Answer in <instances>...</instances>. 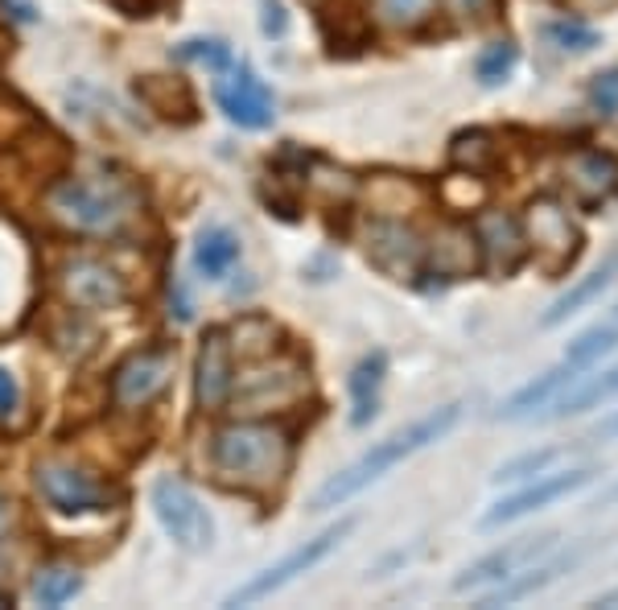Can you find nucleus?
<instances>
[{
  "instance_id": "nucleus-1",
  "label": "nucleus",
  "mask_w": 618,
  "mask_h": 610,
  "mask_svg": "<svg viewBox=\"0 0 618 610\" xmlns=\"http://www.w3.org/2000/svg\"><path fill=\"white\" fill-rule=\"evenodd\" d=\"M294 434L273 421H235L223 425L211 438V467H215L219 483L235 486L244 495L277 491L294 470Z\"/></svg>"
},
{
  "instance_id": "nucleus-2",
  "label": "nucleus",
  "mask_w": 618,
  "mask_h": 610,
  "mask_svg": "<svg viewBox=\"0 0 618 610\" xmlns=\"http://www.w3.org/2000/svg\"><path fill=\"white\" fill-rule=\"evenodd\" d=\"M458 421H462V405L454 400V405L433 408L429 417H420V421H413L408 429H401V434L384 438L380 446H371L367 454L355 458L351 467H342L339 474H330V479H326V483L313 491L309 512H334V507H342V503H351L359 491H367L371 483H380V479H384L392 467H401V462H408L413 454L429 450L433 441L446 438V434Z\"/></svg>"
},
{
  "instance_id": "nucleus-3",
  "label": "nucleus",
  "mask_w": 618,
  "mask_h": 610,
  "mask_svg": "<svg viewBox=\"0 0 618 610\" xmlns=\"http://www.w3.org/2000/svg\"><path fill=\"white\" fill-rule=\"evenodd\" d=\"M46 206L62 227L78 235H124L137 215V194L108 173H75L50 186Z\"/></svg>"
},
{
  "instance_id": "nucleus-4",
  "label": "nucleus",
  "mask_w": 618,
  "mask_h": 610,
  "mask_svg": "<svg viewBox=\"0 0 618 610\" xmlns=\"http://www.w3.org/2000/svg\"><path fill=\"white\" fill-rule=\"evenodd\" d=\"M520 223H524L528 235V256H536V265L544 268L548 281H561L577 265L582 244H586L582 227L573 223L569 206L553 199V194H541V199L528 203V215Z\"/></svg>"
},
{
  "instance_id": "nucleus-5",
  "label": "nucleus",
  "mask_w": 618,
  "mask_h": 610,
  "mask_svg": "<svg viewBox=\"0 0 618 610\" xmlns=\"http://www.w3.org/2000/svg\"><path fill=\"white\" fill-rule=\"evenodd\" d=\"M38 495L58 516H104L120 503V491L108 479L71 467V462H42L38 467Z\"/></svg>"
},
{
  "instance_id": "nucleus-6",
  "label": "nucleus",
  "mask_w": 618,
  "mask_h": 610,
  "mask_svg": "<svg viewBox=\"0 0 618 610\" xmlns=\"http://www.w3.org/2000/svg\"><path fill=\"white\" fill-rule=\"evenodd\" d=\"M153 516L157 524L166 528L173 545L185 548V553H206L211 541H215V524L206 516L202 500L190 491V483L173 479V474H161L153 483Z\"/></svg>"
},
{
  "instance_id": "nucleus-7",
  "label": "nucleus",
  "mask_w": 618,
  "mask_h": 610,
  "mask_svg": "<svg viewBox=\"0 0 618 610\" xmlns=\"http://www.w3.org/2000/svg\"><path fill=\"white\" fill-rule=\"evenodd\" d=\"M351 528H355V520H339L334 528H326V533H318L313 541H306L301 548H294L289 557H280L277 565H268V569H260L256 578H247L239 590H232V598H227V607H252V602H260V598L277 595V590H285L289 581H297L301 574H309L313 565H322L334 548L351 536Z\"/></svg>"
},
{
  "instance_id": "nucleus-8",
  "label": "nucleus",
  "mask_w": 618,
  "mask_h": 610,
  "mask_svg": "<svg viewBox=\"0 0 618 610\" xmlns=\"http://www.w3.org/2000/svg\"><path fill=\"white\" fill-rule=\"evenodd\" d=\"M594 474H598L594 467H569V470H548L541 479H528V486H520V491H511V495H503V500L494 503L491 512L479 520V528H503V524H515V520L524 516H536L544 507H553V503L577 495L582 486H589Z\"/></svg>"
},
{
  "instance_id": "nucleus-9",
  "label": "nucleus",
  "mask_w": 618,
  "mask_h": 610,
  "mask_svg": "<svg viewBox=\"0 0 618 610\" xmlns=\"http://www.w3.org/2000/svg\"><path fill=\"white\" fill-rule=\"evenodd\" d=\"M173 367H178V346L170 343L140 346V351H132L116 367V376H111V400L120 408H128V413L149 408L161 392L170 388Z\"/></svg>"
},
{
  "instance_id": "nucleus-10",
  "label": "nucleus",
  "mask_w": 618,
  "mask_h": 610,
  "mask_svg": "<svg viewBox=\"0 0 618 610\" xmlns=\"http://www.w3.org/2000/svg\"><path fill=\"white\" fill-rule=\"evenodd\" d=\"M363 252L367 260L392 281H417L425 277V239L408 223L392 215H375L363 232Z\"/></svg>"
},
{
  "instance_id": "nucleus-11",
  "label": "nucleus",
  "mask_w": 618,
  "mask_h": 610,
  "mask_svg": "<svg viewBox=\"0 0 618 610\" xmlns=\"http://www.w3.org/2000/svg\"><path fill=\"white\" fill-rule=\"evenodd\" d=\"M309 392V372L301 360H273L264 355V363L244 379V384H232L235 405L244 413H273V408H289L297 405Z\"/></svg>"
},
{
  "instance_id": "nucleus-12",
  "label": "nucleus",
  "mask_w": 618,
  "mask_h": 610,
  "mask_svg": "<svg viewBox=\"0 0 618 610\" xmlns=\"http://www.w3.org/2000/svg\"><path fill=\"white\" fill-rule=\"evenodd\" d=\"M215 99L223 116L239 128H252V132H260L277 120V95L268 92V83H264L252 63H232L223 71V83L215 87Z\"/></svg>"
},
{
  "instance_id": "nucleus-13",
  "label": "nucleus",
  "mask_w": 618,
  "mask_h": 610,
  "mask_svg": "<svg viewBox=\"0 0 618 610\" xmlns=\"http://www.w3.org/2000/svg\"><path fill=\"white\" fill-rule=\"evenodd\" d=\"M556 548V536L544 533V536H515V541H508V545H499L494 553H487V557H479L475 565H466L462 574L454 578V590L458 595H475V590H491V586H499V581H508L511 574H520V569H528L532 561H541V557H548Z\"/></svg>"
},
{
  "instance_id": "nucleus-14",
  "label": "nucleus",
  "mask_w": 618,
  "mask_h": 610,
  "mask_svg": "<svg viewBox=\"0 0 618 610\" xmlns=\"http://www.w3.org/2000/svg\"><path fill=\"white\" fill-rule=\"evenodd\" d=\"M470 227L479 235L482 268L491 272L494 281H508V277H515V272L532 260V256H528L524 223L515 220V215H508V211H482Z\"/></svg>"
},
{
  "instance_id": "nucleus-15",
  "label": "nucleus",
  "mask_w": 618,
  "mask_h": 610,
  "mask_svg": "<svg viewBox=\"0 0 618 610\" xmlns=\"http://www.w3.org/2000/svg\"><path fill=\"white\" fill-rule=\"evenodd\" d=\"M58 289L62 298L71 301L75 310H116L128 289H124V277L116 268H108L104 260H92V256H78V260H66L58 272Z\"/></svg>"
},
{
  "instance_id": "nucleus-16",
  "label": "nucleus",
  "mask_w": 618,
  "mask_h": 610,
  "mask_svg": "<svg viewBox=\"0 0 618 610\" xmlns=\"http://www.w3.org/2000/svg\"><path fill=\"white\" fill-rule=\"evenodd\" d=\"M235 384V355L227 343V330H206L199 346V363H194V396H199L202 413H223L232 400Z\"/></svg>"
},
{
  "instance_id": "nucleus-17",
  "label": "nucleus",
  "mask_w": 618,
  "mask_h": 610,
  "mask_svg": "<svg viewBox=\"0 0 618 610\" xmlns=\"http://www.w3.org/2000/svg\"><path fill=\"white\" fill-rule=\"evenodd\" d=\"M565 186L582 211H598L618 190V157L606 149H577L565 157Z\"/></svg>"
},
{
  "instance_id": "nucleus-18",
  "label": "nucleus",
  "mask_w": 618,
  "mask_h": 610,
  "mask_svg": "<svg viewBox=\"0 0 618 610\" xmlns=\"http://www.w3.org/2000/svg\"><path fill=\"white\" fill-rule=\"evenodd\" d=\"M482 268L479 235L466 223H441L433 239L425 244V277H446V281H462L470 272Z\"/></svg>"
},
{
  "instance_id": "nucleus-19",
  "label": "nucleus",
  "mask_w": 618,
  "mask_h": 610,
  "mask_svg": "<svg viewBox=\"0 0 618 610\" xmlns=\"http://www.w3.org/2000/svg\"><path fill=\"white\" fill-rule=\"evenodd\" d=\"M577 561H582V548H569V553H556L553 548L548 557H541V561H532L528 569H520V574H511L508 581L491 586V590L479 598V607H511V602H524V598L548 590V586H553L561 574H569Z\"/></svg>"
},
{
  "instance_id": "nucleus-20",
  "label": "nucleus",
  "mask_w": 618,
  "mask_h": 610,
  "mask_svg": "<svg viewBox=\"0 0 618 610\" xmlns=\"http://www.w3.org/2000/svg\"><path fill=\"white\" fill-rule=\"evenodd\" d=\"M582 376H586V367L561 360L556 367H548L544 376H536L520 392H511L508 400H503V408H499V421H528V417H536L541 408H553Z\"/></svg>"
},
{
  "instance_id": "nucleus-21",
  "label": "nucleus",
  "mask_w": 618,
  "mask_h": 610,
  "mask_svg": "<svg viewBox=\"0 0 618 610\" xmlns=\"http://www.w3.org/2000/svg\"><path fill=\"white\" fill-rule=\"evenodd\" d=\"M239 256H244V244H239V235H235L232 227L206 223V227L199 232V244H194V268H199L206 281L232 277V268L239 265Z\"/></svg>"
},
{
  "instance_id": "nucleus-22",
  "label": "nucleus",
  "mask_w": 618,
  "mask_h": 610,
  "mask_svg": "<svg viewBox=\"0 0 618 610\" xmlns=\"http://www.w3.org/2000/svg\"><path fill=\"white\" fill-rule=\"evenodd\" d=\"M615 277H618V256H610L603 268H594L589 277H582V281L573 285L569 293H561V298L548 306V313L541 318V327L548 330V327H561V322H569L573 313H582L586 306H594V301L603 298Z\"/></svg>"
},
{
  "instance_id": "nucleus-23",
  "label": "nucleus",
  "mask_w": 618,
  "mask_h": 610,
  "mask_svg": "<svg viewBox=\"0 0 618 610\" xmlns=\"http://www.w3.org/2000/svg\"><path fill=\"white\" fill-rule=\"evenodd\" d=\"M137 95L145 99V108L157 111V116H166V120H194V92H190V83L178 75H145L137 83Z\"/></svg>"
},
{
  "instance_id": "nucleus-24",
  "label": "nucleus",
  "mask_w": 618,
  "mask_h": 610,
  "mask_svg": "<svg viewBox=\"0 0 618 610\" xmlns=\"http://www.w3.org/2000/svg\"><path fill=\"white\" fill-rule=\"evenodd\" d=\"M387 376V355L384 351H371L355 363L351 372V400H355V413H351V425H367L380 408V388H384Z\"/></svg>"
},
{
  "instance_id": "nucleus-25",
  "label": "nucleus",
  "mask_w": 618,
  "mask_h": 610,
  "mask_svg": "<svg viewBox=\"0 0 618 610\" xmlns=\"http://www.w3.org/2000/svg\"><path fill=\"white\" fill-rule=\"evenodd\" d=\"M449 161L458 173H475V178H487L499 165V145L487 128H466L449 141Z\"/></svg>"
},
{
  "instance_id": "nucleus-26",
  "label": "nucleus",
  "mask_w": 618,
  "mask_h": 610,
  "mask_svg": "<svg viewBox=\"0 0 618 610\" xmlns=\"http://www.w3.org/2000/svg\"><path fill=\"white\" fill-rule=\"evenodd\" d=\"M561 458H569L565 446H548V450H528V454L511 458L491 474V483H528V479H541L548 470H556Z\"/></svg>"
},
{
  "instance_id": "nucleus-27",
  "label": "nucleus",
  "mask_w": 618,
  "mask_h": 610,
  "mask_svg": "<svg viewBox=\"0 0 618 610\" xmlns=\"http://www.w3.org/2000/svg\"><path fill=\"white\" fill-rule=\"evenodd\" d=\"M615 351H618V327L615 322H598V327L586 330L577 343H569L565 360L577 363V367H586V372H594V367H598L606 355H615Z\"/></svg>"
},
{
  "instance_id": "nucleus-28",
  "label": "nucleus",
  "mask_w": 618,
  "mask_h": 610,
  "mask_svg": "<svg viewBox=\"0 0 618 610\" xmlns=\"http://www.w3.org/2000/svg\"><path fill=\"white\" fill-rule=\"evenodd\" d=\"M544 38H548L556 50H565V54H589V50L603 46V33L594 30L589 21H582V17H561V21H553V25L544 30Z\"/></svg>"
},
{
  "instance_id": "nucleus-29",
  "label": "nucleus",
  "mask_w": 618,
  "mask_h": 610,
  "mask_svg": "<svg viewBox=\"0 0 618 610\" xmlns=\"http://www.w3.org/2000/svg\"><path fill=\"white\" fill-rule=\"evenodd\" d=\"M433 9H437V0H375V17L392 30H420Z\"/></svg>"
},
{
  "instance_id": "nucleus-30",
  "label": "nucleus",
  "mask_w": 618,
  "mask_h": 610,
  "mask_svg": "<svg viewBox=\"0 0 618 610\" xmlns=\"http://www.w3.org/2000/svg\"><path fill=\"white\" fill-rule=\"evenodd\" d=\"M515 63H520V50H515V42H491V46L479 54L475 75H479L482 87H499V83H508L511 78Z\"/></svg>"
},
{
  "instance_id": "nucleus-31",
  "label": "nucleus",
  "mask_w": 618,
  "mask_h": 610,
  "mask_svg": "<svg viewBox=\"0 0 618 610\" xmlns=\"http://www.w3.org/2000/svg\"><path fill=\"white\" fill-rule=\"evenodd\" d=\"M83 590V578H78L75 569H42L38 581H33V598L42 602V607H62V602H71V598Z\"/></svg>"
},
{
  "instance_id": "nucleus-32",
  "label": "nucleus",
  "mask_w": 618,
  "mask_h": 610,
  "mask_svg": "<svg viewBox=\"0 0 618 610\" xmlns=\"http://www.w3.org/2000/svg\"><path fill=\"white\" fill-rule=\"evenodd\" d=\"M178 58H190V63L211 66L215 75H223V71L235 63L232 50L223 46V42H215V38H194V42H182V46H178Z\"/></svg>"
},
{
  "instance_id": "nucleus-33",
  "label": "nucleus",
  "mask_w": 618,
  "mask_h": 610,
  "mask_svg": "<svg viewBox=\"0 0 618 610\" xmlns=\"http://www.w3.org/2000/svg\"><path fill=\"white\" fill-rule=\"evenodd\" d=\"M586 99L598 116H618V66H610V71L589 78Z\"/></svg>"
},
{
  "instance_id": "nucleus-34",
  "label": "nucleus",
  "mask_w": 618,
  "mask_h": 610,
  "mask_svg": "<svg viewBox=\"0 0 618 610\" xmlns=\"http://www.w3.org/2000/svg\"><path fill=\"white\" fill-rule=\"evenodd\" d=\"M17 408H21V384L17 376L0 363V417H13Z\"/></svg>"
},
{
  "instance_id": "nucleus-35",
  "label": "nucleus",
  "mask_w": 618,
  "mask_h": 610,
  "mask_svg": "<svg viewBox=\"0 0 618 610\" xmlns=\"http://www.w3.org/2000/svg\"><path fill=\"white\" fill-rule=\"evenodd\" d=\"M454 4V13L458 17H466V21H491L494 17V9H499V0H449Z\"/></svg>"
},
{
  "instance_id": "nucleus-36",
  "label": "nucleus",
  "mask_w": 618,
  "mask_h": 610,
  "mask_svg": "<svg viewBox=\"0 0 618 610\" xmlns=\"http://www.w3.org/2000/svg\"><path fill=\"white\" fill-rule=\"evenodd\" d=\"M260 9H264V33H268V38H280V33L289 30L280 0H260Z\"/></svg>"
},
{
  "instance_id": "nucleus-37",
  "label": "nucleus",
  "mask_w": 618,
  "mask_h": 610,
  "mask_svg": "<svg viewBox=\"0 0 618 610\" xmlns=\"http://www.w3.org/2000/svg\"><path fill=\"white\" fill-rule=\"evenodd\" d=\"M615 4L618 0H577V9H582V13H598V9L606 13V9H615Z\"/></svg>"
},
{
  "instance_id": "nucleus-38",
  "label": "nucleus",
  "mask_w": 618,
  "mask_h": 610,
  "mask_svg": "<svg viewBox=\"0 0 618 610\" xmlns=\"http://www.w3.org/2000/svg\"><path fill=\"white\" fill-rule=\"evenodd\" d=\"M4 528H9V507L0 500V557H4Z\"/></svg>"
},
{
  "instance_id": "nucleus-39",
  "label": "nucleus",
  "mask_w": 618,
  "mask_h": 610,
  "mask_svg": "<svg viewBox=\"0 0 618 610\" xmlns=\"http://www.w3.org/2000/svg\"><path fill=\"white\" fill-rule=\"evenodd\" d=\"M615 503H618V483H615V486H606L603 500H598V507H615Z\"/></svg>"
},
{
  "instance_id": "nucleus-40",
  "label": "nucleus",
  "mask_w": 618,
  "mask_h": 610,
  "mask_svg": "<svg viewBox=\"0 0 618 610\" xmlns=\"http://www.w3.org/2000/svg\"><path fill=\"white\" fill-rule=\"evenodd\" d=\"M589 607H618V590H610V595H598Z\"/></svg>"
},
{
  "instance_id": "nucleus-41",
  "label": "nucleus",
  "mask_w": 618,
  "mask_h": 610,
  "mask_svg": "<svg viewBox=\"0 0 618 610\" xmlns=\"http://www.w3.org/2000/svg\"><path fill=\"white\" fill-rule=\"evenodd\" d=\"M606 434H618V413L610 417V421H606Z\"/></svg>"
},
{
  "instance_id": "nucleus-42",
  "label": "nucleus",
  "mask_w": 618,
  "mask_h": 610,
  "mask_svg": "<svg viewBox=\"0 0 618 610\" xmlns=\"http://www.w3.org/2000/svg\"><path fill=\"white\" fill-rule=\"evenodd\" d=\"M606 322H615V327H618V306L610 310V318H606Z\"/></svg>"
},
{
  "instance_id": "nucleus-43",
  "label": "nucleus",
  "mask_w": 618,
  "mask_h": 610,
  "mask_svg": "<svg viewBox=\"0 0 618 610\" xmlns=\"http://www.w3.org/2000/svg\"><path fill=\"white\" fill-rule=\"evenodd\" d=\"M306 4H313V9H322V4H326V0H306Z\"/></svg>"
}]
</instances>
